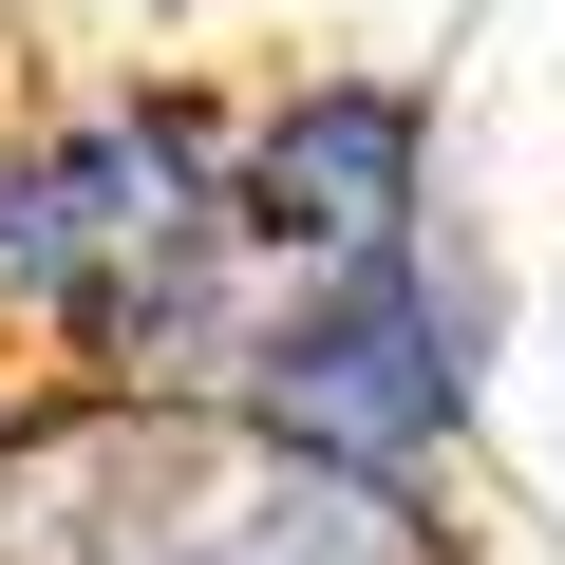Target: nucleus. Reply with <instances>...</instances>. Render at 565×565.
I'll return each mask as SVG.
<instances>
[{"instance_id":"f257e3e1","label":"nucleus","mask_w":565,"mask_h":565,"mask_svg":"<svg viewBox=\"0 0 565 565\" xmlns=\"http://www.w3.org/2000/svg\"><path fill=\"white\" fill-rule=\"evenodd\" d=\"M226 114L189 76H95L0 114V340L57 396L226 434V377L264 340V264L226 226Z\"/></svg>"},{"instance_id":"20e7f679","label":"nucleus","mask_w":565,"mask_h":565,"mask_svg":"<svg viewBox=\"0 0 565 565\" xmlns=\"http://www.w3.org/2000/svg\"><path fill=\"white\" fill-rule=\"evenodd\" d=\"M0 396H20V359H0Z\"/></svg>"},{"instance_id":"f03ea898","label":"nucleus","mask_w":565,"mask_h":565,"mask_svg":"<svg viewBox=\"0 0 565 565\" xmlns=\"http://www.w3.org/2000/svg\"><path fill=\"white\" fill-rule=\"evenodd\" d=\"M471 396H490V264H471V226L434 207L396 264L264 282V340H245V377H226V434H245V452L377 471V490H434V471L471 452Z\"/></svg>"},{"instance_id":"7ed1b4c3","label":"nucleus","mask_w":565,"mask_h":565,"mask_svg":"<svg viewBox=\"0 0 565 565\" xmlns=\"http://www.w3.org/2000/svg\"><path fill=\"white\" fill-rule=\"evenodd\" d=\"M226 226L264 282H340L434 226V95L415 76H282L226 114Z\"/></svg>"}]
</instances>
